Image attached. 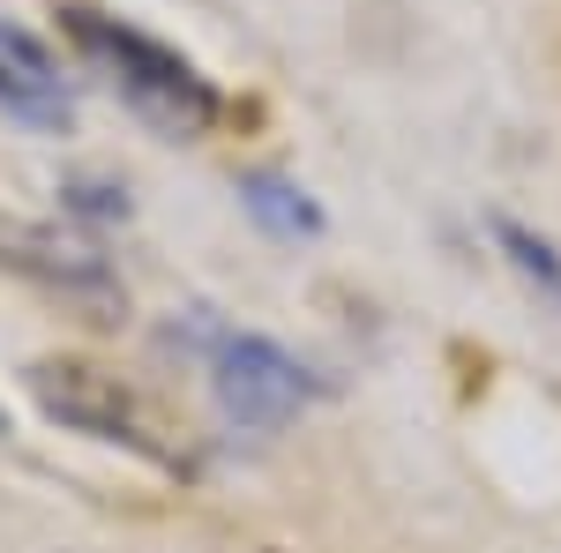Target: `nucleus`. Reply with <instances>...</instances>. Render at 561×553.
<instances>
[{
	"label": "nucleus",
	"mask_w": 561,
	"mask_h": 553,
	"mask_svg": "<svg viewBox=\"0 0 561 553\" xmlns=\"http://www.w3.org/2000/svg\"><path fill=\"white\" fill-rule=\"evenodd\" d=\"M60 31H68V45L83 60H98L113 83L128 90V105L142 120H158L165 135H203L217 120V90L150 31H135L121 15H98V8H60Z\"/></svg>",
	"instance_id": "obj_1"
},
{
	"label": "nucleus",
	"mask_w": 561,
	"mask_h": 553,
	"mask_svg": "<svg viewBox=\"0 0 561 553\" xmlns=\"http://www.w3.org/2000/svg\"><path fill=\"white\" fill-rule=\"evenodd\" d=\"M31 396L45 404V419L76 426V434H98V441H121L150 464H173L150 412L135 404V389L113 375V367H90V359H38L31 367Z\"/></svg>",
	"instance_id": "obj_2"
},
{
	"label": "nucleus",
	"mask_w": 561,
	"mask_h": 553,
	"mask_svg": "<svg viewBox=\"0 0 561 553\" xmlns=\"http://www.w3.org/2000/svg\"><path fill=\"white\" fill-rule=\"evenodd\" d=\"M0 262L15 277H31L38 292H53L60 307H76L83 322H121L128 314V292L105 269V255L68 240V232H53V224H0Z\"/></svg>",
	"instance_id": "obj_3"
},
{
	"label": "nucleus",
	"mask_w": 561,
	"mask_h": 553,
	"mask_svg": "<svg viewBox=\"0 0 561 553\" xmlns=\"http://www.w3.org/2000/svg\"><path fill=\"white\" fill-rule=\"evenodd\" d=\"M307 396H314V382H307V375H300V367H293V359H285L270 337H232V344H217V404H225V419H232V426H255V434H270V426L293 419Z\"/></svg>",
	"instance_id": "obj_4"
},
{
	"label": "nucleus",
	"mask_w": 561,
	"mask_h": 553,
	"mask_svg": "<svg viewBox=\"0 0 561 553\" xmlns=\"http://www.w3.org/2000/svg\"><path fill=\"white\" fill-rule=\"evenodd\" d=\"M240 203L270 224V232H285V240H307V232H322V210L307 203L293 180H277V172H248L240 180Z\"/></svg>",
	"instance_id": "obj_5"
},
{
	"label": "nucleus",
	"mask_w": 561,
	"mask_h": 553,
	"mask_svg": "<svg viewBox=\"0 0 561 553\" xmlns=\"http://www.w3.org/2000/svg\"><path fill=\"white\" fill-rule=\"evenodd\" d=\"M494 240H502L510 269H517L524 285H531V292L561 314V255H554V240H539V232H531V224H517V217H494Z\"/></svg>",
	"instance_id": "obj_6"
},
{
	"label": "nucleus",
	"mask_w": 561,
	"mask_h": 553,
	"mask_svg": "<svg viewBox=\"0 0 561 553\" xmlns=\"http://www.w3.org/2000/svg\"><path fill=\"white\" fill-rule=\"evenodd\" d=\"M0 113L31 120V128H68L60 76H31V68H8V60H0Z\"/></svg>",
	"instance_id": "obj_7"
},
{
	"label": "nucleus",
	"mask_w": 561,
	"mask_h": 553,
	"mask_svg": "<svg viewBox=\"0 0 561 553\" xmlns=\"http://www.w3.org/2000/svg\"><path fill=\"white\" fill-rule=\"evenodd\" d=\"M0 60H8V68H31V76H53V53H45L31 31H15V23H0Z\"/></svg>",
	"instance_id": "obj_8"
},
{
	"label": "nucleus",
	"mask_w": 561,
	"mask_h": 553,
	"mask_svg": "<svg viewBox=\"0 0 561 553\" xmlns=\"http://www.w3.org/2000/svg\"><path fill=\"white\" fill-rule=\"evenodd\" d=\"M0 434H8V419H0Z\"/></svg>",
	"instance_id": "obj_9"
}]
</instances>
